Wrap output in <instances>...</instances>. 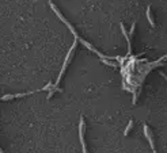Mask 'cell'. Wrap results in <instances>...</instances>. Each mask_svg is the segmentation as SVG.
Instances as JSON below:
<instances>
[{"mask_svg":"<svg viewBox=\"0 0 167 153\" xmlns=\"http://www.w3.org/2000/svg\"><path fill=\"white\" fill-rule=\"evenodd\" d=\"M79 138H80V144H81V148H83V152L86 153L87 148H86V142H84V119L83 118H80V123H79Z\"/></svg>","mask_w":167,"mask_h":153,"instance_id":"6da1fadb","label":"cell"},{"mask_svg":"<svg viewBox=\"0 0 167 153\" xmlns=\"http://www.w3.org/2000/svg\"><path fill=\"white\" fill-rule=\"evenodd\" d=\"M120 27H121V31H122L124 37L126 38V42H128V56H130V54H132V46H130V41H129V35H128V33L125 31V27H124L122 23L120 25Z\"/></svg>","mask_w":167,"mask_h":153,"instance_id":"7a4b0ae2","label":"cell"},{"mask_svg":"<svg viewBox=\"0 0 167 153\" xmlns=\"http://www.w3.org/2000/svg\"><path fill=\"white\" fill-rule=\"evenodd\" d=\"M144 134H145L147 140H148V142H150V145H151V149H152L154 152H156V151H155V144H154V140H152V137H151V134H150V130H148V126H147V125H144Z\"/></svg>","mask_w":167,"mask_h":153,"instance_id":"3957f363","label":"cell"},{"mask_svg":"<svg viewBox=\"0 0 167 153\" xmlns=\"http://www.w3.org/2000/svg\"><path fill=\"white\" fill-rule=\"evenodd\" d=\"M147 18H148V21H150V25L152 26V27H155L154 19H152V17H151V8H150V7H148V8H147Z\"/></svg>","mask_w":167,"mask_h":153,"instance_id":"277c9868","label":"cell"},{"mask_svg":"<svg viewBox=\"0 0 167 153\" xmlns=\"http://www.w3.org/2000/svg\"><path fill=\"white\" fill-rule=\"evenodd\" d=\"M132 126H133V121H129V123H128L125 131H124V136H128V133H129V130L132 129Z\"/></svg>","mask_w":167,"mask_h":153,"instance_id":"5b68a950","label":"cell"},{"mask_svg":"<svg viewBox=\"0 0 167 153\" xmlns=\"http://www.w3.org/2000/svg\"><path fill=\"white\" fill-rule=\"evenodd\" d=\"M160 76H162V77H165V80L167 81V74H165V72H160Z\"/></svg>","mask_w":167,"mask_h":153,"instance_id":"8992f818","label":"cell"}]
</instances>
